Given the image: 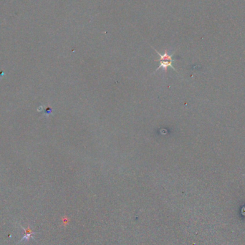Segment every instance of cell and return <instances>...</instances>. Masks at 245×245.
<instances>
[{"label": "cell", "instance_id": "obj_1", "mask_svg": "<svg viewBox=\"0 0 245 245\" xmlns=\"http://www.w3.org/2000/svg\"><path fill=\"white\" fill-rule=\"evenodd\" d=\"M153 49H154V50L156 51V53L160 56V59H159L160 65L156 68V72L157 71V70H159V69L162 68L163 69L165 73H166V72H167V69L169 68V67H171L173 70L176 71L175 67L173 66V62H174V60H173V56H174V54H169L166 49H165L164 52H163V54H161L160 52H158L155 48H153Z\"/></svg>", "mask_w": 245, "mask_h": 245}, {"label": "cell", "instance_id": "obj_2", "mask_svg": "<svg viewBox=\"0 0 245 245\" xmlns=\"http://www.w3.org/2000/svg\"><path fill=\"white\" fill-rule=\"evenodd\" d=\"M22 228L25 231V232H26V234H25V236L24 237H22V239L21 240V241L19 242H22L23 241H25V240H29L30 238H31V237H32V238H34V237H32V234L33 232L32 231L30 228V226H28V227L27 228V229H25V228L23 227V226H22Z\"/></svg>", "mask_w": 245, "mask_h": 245}]
</instances>
